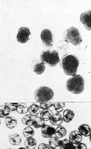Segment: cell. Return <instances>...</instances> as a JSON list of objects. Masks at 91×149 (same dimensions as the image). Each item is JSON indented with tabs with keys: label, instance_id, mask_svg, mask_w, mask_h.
Returning <instances> with one entry per match:
<instances>
[{
	"label": "cell",
	"instance_id": "6da1fadb",
	"mask_svg": "<svg viewBox=\"0 0 91 149\" xmlns=\"http://www.w3.org/2000/svg\"><path fill=\"white\" fill-rule=\"evenodd\" d=\"M60 62L61 68L66 75L74 76L76 74L79 63L76 56L73 55H66Z\"/></svg>",
	"mask_w": 91,
	"mask_h": 149
},
{
	"label": "cell",
	"instance_id": "7a4b0ae2",
	"mask_svg": "<svg viewBox=\"0 0 91 149\" xmlns=\"http://www.w3.org/2000/svg\"><path fill=\"white\" fill-rule=\"evenodd\" d=\"M84 80L79 74H75L68 79L66 82V88L68 91L74 94H80L84 90Z\"/></svg>",
	"mask_w": 91,
	"mask_h": 149
},
{
	"label": "cell",
	"instance_id": "3957f363",
	"mask_svg": "<svg viewBox=\"0 0 91 149\" xmlns=\"http://www.w3.org/2000/svg\"><path fill=\"white\" fill-rule=\"evenodd\" d=\"M41 62L50 67H55L60 61L59 54L55 50H44L40 55Z\"/></svg>",
	"mask_w": 91,
	"mask_h": 149
},
{
	"label": "cell",
	"instance_id": "277c9868",
	"mask_svg": "<svg viewBox=\"0 0 91 149\" xmlns=\"http://www.w3.org/2000/svg\"><path fill=\"white\" fill-rule=\"evenodd\" d=\"M54 96V92L51 88L47 86H41L36 89L34 93L36 101L44 103L50 101Z\"/></svg>",
	"mask_w": 91,
	"mask_h": 149
},
{
	"label": "cell",
	"instance_id": "5b68a950",
	"mask_svg": "<svg viewBox=\"0 0 91 149\" xmlns=\"http://www.w3.org/2000/svg\"><path fill=\"white\" fill-rule=\"evenodd\" d=\"M64 39L68 42L71 43L75 46H78L82 43V38L79 31L77 28L71 27L64 33Z\"/></svg>",
	"mask_w": 91,
	"mask_h": 149
},
{
	"label": "cell",
	"instance_id": "8992f818",
	"mask_svg": "<svg viewBox=\"0 0 91 149\" xmlns=\"http://www.w3.org/2000/svg\"><path fill=\"white\" fill-rule=\"evenodd\" d=\"M41 38L43 45L45 47L50 48L52 47L53 44V35L50 30L45 29L43 30L41 34Z\"/></svg>",
	"mask_w": 91,
	"mask_h": 149
},
{
	"label": "cell",
	"instance_id": "52a82bcc",
	"mask_svg": "<svg viewBox=\"0 0 91 149\" xmlns=\"http://www.w3.org/2000/svg\"><path fill=\"white\" fill-rule=\"evenodd\" d=\"M31 34L29 28L22 27L19 30L17 35V40L21 43H25L29 40V37Z\"/></svg>",
	"mask_w": 91,
	"mask_h": 149
},
{
	"label": "cell",
	"instance_id": "ba28073f",
	"mask_svg": "<svg viewBox=\"0 0 91 149\" xmlns=\"http://www.w3.org/2000/svg\"><path fill=\"white\" fill-rule=\"evenodd\" d=\"M31 66L32 70L37 74H43L45 70V65L38 59H34L32 62Z\"/></svg>",
	"mask_w": 91,
	"mask_h": 149
},
{
	"label": "cell",
	"instance_id": "9c48e42d",
	"mask_svg": "<svg viewBox=\"0 0 91 149\" xmlns=\"http://www.w3.org/2000/svg\"><path fill=\"white\" fill-rule=\"evenodd\" d=\"M91 10H88L86 11L85 13H83L80 16V20L83 24H84L85 28L91 30Z\"/></svg>",
	"mask_w": 91,
	"mask_h": 149
},
{
	"label": "cell",
	"instance_id": "30bf717a",
	"mask_svg": "<svg viewBox=\"0 0 91 149\" xmlns=\"http://www.w3.org/2000/svg\"><path fill=\"white\" fill-rule=\"evenodd\" d=\"M55 129L52 125H45L41 127V134L45 138H50L55 135Z\"/></svg>",
	"mask_w": 91,
	"mask_h": 149
},
{
	"label": "cell",
	"instance_id": "8fae6325",
	"mask_svg": "<svg viewBox=\"0 0 91 149\" xmlns=\"http://www.w3.org/2000/svg\"><path fill=\"white\" fill-rule=\"evenodd\" d=\"M83 140V136L78 131L73 130L70 133L69 136V141L74 145L80 143Z\"/></svg>",
	"mask_w": 91,
	"mask_h": 149
},
{
	"label": "cell",
	"instance_id": "7c38bea8",
	"mask_svg": "<svg viewBox=\"0 0 91 149\" xmlns=\"http://www.w3.org/2000/svg\"><path fill=\"white\" fill-rule=\"evenodd\" d=\"M78 132L81 134L82 136L85 137L90 136L91 135V128L87 124H82L78 127Z\"/></svg>",
	"mask_w": 91,
	"mask_h": 149
},
{
	"label": "cell",
	"instance_id": "4fadbf2b",
	"mask_svg": "<svg viewBox=\"0 0 91 149\" xmlns=\"http://www.w3.org/2000/svg\"><path fill=\"white\" fill-rule=\"evenodd\" d=\"M50 120L52 125L57 126L61 125L63 121L61 115L58 113L53 114L50 118Z\"/></svg>",
	"mask_w": 91,
	"mask_h": 149
},
{
	"label": "cell",
	"instance_id": "5bb4252c",
	"mask_svg": "<svg viewBox=\"0 0 91 149\" xmlns=\"http://www.w3.org/2000/svg\"><path fill=\"white\" fill-rule=\"evenodd\" d=\"M75 116V113L73 111L69 109H66L64 111L63 114V121L66 123H69L72 121Z\"/></svg>",
	"mask_w": 91,
	"mask_h": 149
},
{
	"label": "cell",
	"instance_id": "9a60e30c",
	"mask_svg": "<svg viewBox=\"0 0 91 149\" xmlns=\"http://www.w3.org/2000/svg\"><path fill=\"white\" fill-rule=\"evenodd\" d=\"M10 143L13 146H18L22 143V138L18 134L15 133L9 136Z\"/></svg>",
	"mask_w": 91,
	"mask_h": 149
},
{
	"label": "cell",
	"instance_id": "2e32d148",
	"mask_svg": "<svg viewBox=\"0 0 91 149\" xmlns=\"http://www.w3.org/2000/svg\"><path fill=\"white\" fill-rule=\"evenodd\" d=\"M67 134V131L65 128L62 125L59 126L55 129V135L57 138H61L65 136Z\"/></svg>",
	"mask_w": 91,
	"mask_h": 149
},
{
	"label": "cell",
	"instance_id": "e0dca14e",
	"mask_svg": "<svg viewBox=\"0 0 91 149\" xmlns=\"http://www.w3.org/2000/svg\"><path fill=\"white\" fill-rule=\"evenodd\" d=\"M18 124V121L13 116H9L6 119V125L8 128L13 129Z\"/></svg>",
	"mask_w": 91,
	"mask_h": 149
},
{
	"label": "cell",
	"instance_id": "ac0fdd59",
	"mask_svg": "<svg viewBox=\"0 0 91 149\" xmlns=\"http://www.w3.org/2000/svg\"><path fill=\"white\" fill-rule=\"evenodd\" d=\"M59 147L60 149H74V145L66 139L60 141Z\"/></svg>",
	"mask_w": 91,
	"mask_h": 149
},
{
	"label": "cell",
	"instance_id": "d6986e66",
	"mask_svg": "<svg viewBox=\"0 0 91 149\" xmlns=\"http://www.w3.org/2000/svg\"><path fill=\"white\" fill-rule=\"evenodd\" d=\"M25 146L27 149H35L36 146V141L34 138H27L25 141Z\"/></svg>",
	"mask_w": 91,
	"mask_h": 149
},
{
	"label": "cell",
	"instance_id": "ffe728a7",
	"mask_svg": "<svg viewBox=\"0 0 91 149\" xmlns=\"http://www.w3.org/2000/svg\"><path fill=\"white\" fill-rule=\"evenodd\" d=\"M40 107L38 105H32L29 107L28 112L32 116H37L41 112Z\"/></svg>",
	"mask_w": 91,
	"mask_h": 149
},
{
	"label": "cell",
	"instance_id": "44dd1931",
	"mask_svg": "<svg viewBox=\"0 0 91 149\" xmlns=\"http://www.w3.org/2000/svg\"><path fill=\"white\" fill-rule=\"evenodd\" d=\"M40 115L41 117L43 118L45 121H48L52 116L53 112L50 109H46L41 111Z\"/></svg>",
	"mask_w": 91,
	"mask_h": 149
},
{
	"label": "cell",
	"instance_id": "7402d4cb",
	"mask_svg": "<svg viewBox=\"0 0 91 149\" xmlns=\"http://www.w3.org/2000/svg\"><path fill=\"white\" fill-rule=\"evenodd\" d=\"M10 111L6 106H2L0 107V117L7 118L9 116Z\"/></svg>",
	"mask_w": 91,
	"mask_h": 149
},
{
	"label": "cell",
	"instance_id": "603a6c76",
	"mask_svg": "<svg viewBox=\"0 0 91 149\" xmlns=\"http://www.w3.org/2000/svg\"><path fill=\"white\" fill-rule=\"evenodd\" d=\"M23 135L27 138L33 137L35 134L34 130L31 126H27L23 130Z\"/></svg>",
	"mask_w": 91,
	"mask_h": 149
},
{
	"label": "cell",
	"instance_id": "cb8c5ba5",
	"mask_svg": "<svg viewBox=\"0 0 91 149\" xmlns=\"http://www.w3.org/2000/svg\"><path fill=\"white\" fill-rule=\"evenodd\" d=\"M34 119L33 116L31 115H27L22 119V123L25 125L30 126L33 125Z\"/></svg>",
	"mask_w": 91,
	"mask_h": 149
},
{
	"label": "cell",
	"instance_id": "d4e9b609",
	"mask_svg": "<svg viewBox=\"0 0 91 149\" xmlns=\"http://www.w3.org/2000/svg\"><path fill=\"white\" fill-rule=\"evenodd\" d=\"M60 140L56 137H51L49 141V146L52 149H56L59 146L60 143Z\"/></svg>",
	"mask_w": 91,
	"mask_h": 149
},
{
	"label": "cell",
	"instance_id": "484cf974",
	"mask_svg": "<svg viewBox=\"0 0 91 149\" xmlns=\"http://www.w3.org/2000/svg\"><path fill=\"white\" fill-rule=\"evenodd\" d=\"M45 125V120L43 118L39 116H36L34 119L33 125L36 129L41 128Z\"/></svg>",
	"mask_w": 91,
	"mask_h": 149
},
{
	"label": "cell",
	"instance_id": "4316f807",
	"mask_svg": "<svg viewBox=\"0 0 91 149\" xmlns=\"http://www.w3.org/2000/svg\"><path fill=\"white\" fill-rule=\"evenodd\" d=\"M28 109H29V108L27 106H26L25 104H18L17 111L18 114H25L28 112Z\"/></svg>",
	"mask_w": 91,
	"mask_h": 149
},
{
	"label": "cell",
	"instance_id": "83f0119b",
	"mask_svg": "<svg viewBox=\"0 0 91 149\" xmlns=\"http://www.w3.org/2000/svg\"><path fill=\"white\" fill-rule=\"evenodd\" d=\"M55 110L57 113L62 111L65 107V103L63 102H57L53 104Z\"/></svg>",
	"mask_w": 91,
	"mask_h": 149
},
{
	"label": "cell",
	"instance_id": "f1b7e54d",
	"mask_svg": "<svg viewBox=\"0 0 91 149\" xmlns=\"http://www.w3.org/2000/svg\"><path fill=\"white\" fill-rule=\"evenodd\" d=\"M53 106V104L52 103H41L40 108L41 109L43 110H46V109H48L49 108Z\"/></svg>",
	"mask_w": 91,
	"mask_h": 149
},
{
	"label": "cell",
	"instance_id": "f546056e",
	"mask_svg": "<svg viewBox=\"0 0 91 149\" xmlns=\"http://www.w3.org/2000/svg\"><path fill=\"white\" fill-rule=\"evenodd\" d=\"M6 106H7L9 108L10 111H17L18 104V103H11V104H6Z\"/></svg>",
	"mask_w": 91,
	"mask_h": 149
},
{
	"label": "cell",
	"instance_id": "4dcf8cb0",
	"mask_svg": "<svg viewBox=\"0 0 91 149\" xmlns=\"http://www.w3.org/2000/svg\"><path fill=\"white\" fill-rule=\"evenodd\" d=\"M74 149H87V147L85 144L80 142L75 145Z\"/></svg>",
	"mask_w": 91,
	"mask_h": 149
},
{
	"label": "cell",
	"instance_id": "1f68e13d",
	"mask_svg": "<svg viewBox=\"0 0 91 149\" xmlns=\"http://www.w3.org/2000/svg\"><path fill=\"white\" fill-rule=\"evenodd\" d=\"M38 149H50V147L48 144L41 143L39 145Z\"/></svg>",
	"mask_w": 91,
	"mask_h": 149
},
{
	"label": "cell",
	"instance_id": "d6a6232c",
	"mask_svg": "<svg viewBox=\"0 0 91 149\" xmlns=\"http://www.w3.org/2000/svg\"><path fill=\"white\" fill-rule=\"evenodd\" d=\"M18 149H27L25 147H20V148H18Z\"/></svg>",
	"mask_w": 91,
	"mask_h": 149
},
{
	"label": "cell",
	"instance_id": "836d02e7",
	"mask_svg": "<svg viewBox=\"0 0 91 149\" xmlns=\"http://www.w3.org/2000/svg\"><path fill=\"white\" fill-rule=\"evenodd\" d=\"M1 124V119H0V125Z\"/></svg>",
	"mask_w": 91,
	"mask_h": 149
},
{
	"label": "cell",
	"instance_id": "e575fe53",
	"mask_svg": "<svg viewBox=\"0 0 91 149\" xmlns=\"http://www.w3.org/2000/svg\"></svg>",
	"mask_w": 91,
	"mask_h": 149
},
{
	"label": "cell",
	"instance_id": "d590c367",
	"mask_svg": "<svg viewBox=\"0 0 91 149\" xmlns=\"http://www.w3.org/2000/svg\"></svg>",
	"mask_w": 91,
	"mask_h": 149
},
{
	"label": "cell",
	"instance_id": "8d00e7d4",
	"mask_svg": "<svg viewBox=\"0 0 91 149\" xmlns=\"http://www.w3.org/2000/svg\"></svg>",
	"mask_w": 91,
	"mask_h": 149
},
{
	"label": "cell",
	"instance_id": "74e56055",
	"mask_svg": "<svg viewBox=\"0 0 91 149\" xmlns=\"http://www.w3.org/2000/svg\"></svg>",
	"mask_w": 91,
	"mask_h": 149
}]
</instances>
